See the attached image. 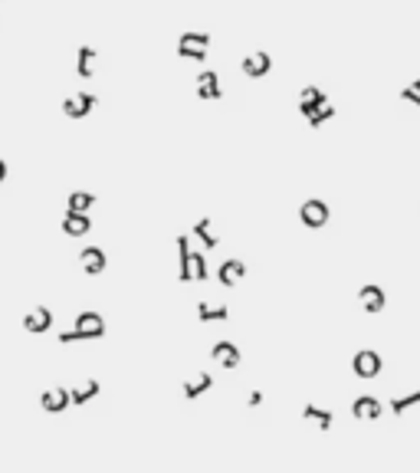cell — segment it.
Returning a JSON list of instances; mask_svg holds the SVG:
<instances>
[{
    "label": "cell",
    "mask_w": 420,
    "mask_h": 473,
    "mask_svg": "<svg viewBox=\"0 0 420 473\" xmlns=\"http://www.w3.org/2000/svg\"><path fill=\"white\" fill-rule=\"evenodd\" d=\"M105 336V319L99 312H79L76 325L69 332H60V345H73V342H86V338H102Z\"/></svg>",
    "instance_id": "obj_1"
},
{
    "label": "cell",
    "mask_w": 420,
    "mask_h": 473,
    "mask_svg": "<svg viewBox=\"0 0 420 473\" xmlns=\"http://www.w3.org/2000/svg\"><path fill=\"white\" fill-rule=\"evenodd\" d=\"M299 217H302V224L309 227V230H322V227L329 224L332 211H329V204H325L322 198H309L302 207H299Z\"/></svg>",
    "instance_id": "obj_2"
},
{
    "label": "cell",
    "mask_w": 420,
    "mask_h": 473,
    "mask_svg": "<svg viewBox=\"0 0 420 473\" xmlns=\"http://www.w3.org/2000/svg\"><path fill=\"white\" fill-rule=\"evenodd\" d=\"M351 372L358 375V378H378V375H381V355L371 352V349L355 352V359H351Z\"/></svg>",
    "instance_id": "obj_3"
},
{
    "label": "cell",
    "mask_w": 420,
    "mask_h": 473,
    "mask_svg": "<svg viewBox=\"0 0 420 473\" xmlns=\"http://www.w3.org/2000/svg\"><path fill=\"white\" fill-rule=\"evenodd\" d=\"M96 96L92 92H79V96H66L62 99V112L69 115V119H86L92 109H96Z\"/></svg>",
    "instance_id": "obj_4"
},
{
    "label": "cell",
    "mask_w": 420,
    "mask_h": 473,
    "mask_svg": "<svg viewBox=\"0 0 420 473\" xmlns=\"http://www.w3.org/2000/svg\"><path fill=\"white\" fill-rule=\"evenodd\" d=\"M79 266L86 270L89 276H99L105 266H109V257L102 247H82L79 250Z\"/></svg>",
    "instance_id": "obj_5"
},
{
    "label": "cell",
    "mask_w": 420,
    "mask_h": 473,
    "mask_svg": "<svg viewBox=\"0 0 420 473\" xmlns=\"http://www.w3.org/2000/svg\"><path fill=\"white\" fill-rule=\"evenodd\" d=\"M92 230V217L89 211H66L62 217V234L66 237H86Z\"/></svg>",
    "instance_id": "obj_6"
},
{
    "label": "cell",
    "mask_w": 420,
    "mask_h": 473,
    "mask_svg": "<svg viewBox=\"0 0 420 473\" xmlns=\"http://www.w3.org/2000/svg\"><path fill=\"white\" fill-rule=\"evenodd\" d=\"M24 329L26 332H33V336H43V332H50L53 329V312L46 306H37V309H30L24 316Z\"/></svg>",
    "instance_id": "obj_7"
},
{
    "label": "cell",
    "mask_w": 420,
    "mask_h": 473,
    "mask_svg": "<svg viewBox=\"0 0 420 473\" xmlns=\"http://www.w3.org/2000/svg\"><path fill=\"white\" fill-rule=\"evenodd\" d=\"M40 408L50 414H60L69 408V388H50V391H43L40 395Z\"/></svg>",
    "instance_id": "obj_8"
},
{
    "label": "cell",
    "mask_w": 420,
    "mask_h": 473,
    "mask_svg": "<svg viewBox=\"0 0 420 473\" xmlns=\"http://www.w3.org/2000/svg\"><path fill=\"white\" fill-rule=\"evenodd\" d=\"M210 359L217 361L220 368H230V372H234L236 365H240V349H236L234 342H217V345L210 349Z\"/></svg>",
    "instance_id": "obj_9"
},
{
    "label": "cell",
    "mask_w": 420,
    "mask_h": 473,
    "mask_svg": "<svg viewBox=\"0 0 420 473\" xmlns=\"http://www.w3.org/2000/svg\"><path fill=\"white\" fill-rule=\"evenodd\" d=\"M381 401L371 398V395H361V398H355V404H351V414L358 418V421H378L381 418Z\"/></svg>",
    "instance_id": "obj_10"
},
{
    "label": "cell",
    "mask_w": 420,
    "mask_h": 473,
    "mask_svg": "<svg viewBox=\"0 0 420 473\" xmlns=\"http://www.w3.org/2000/svg\"><path fill=\"white\" fill-rule=\"evenodd\" d=\"M198 96H200V99H210V102L223 99L220 76L213 73V69H207V73H200V76H198Z\"/></svg>",
    "instance_id": "obj_11"
},
{
    "label": "cell",
    "mask_w": 420,
    "mask_h": 473,
    "mask_svg": "<svg viewBox=\"0 0 420 473\" xmlns=\"http://www.w3.org/2000/svg\"><path fill=\"white\" fill-rule=\"evenodd\" d=\"M358 299H361V309L365 312H381L384 302H387V296H384L381 286H374V283H368V286L358 289Z\"/></svg>",
    "instance_id": "obj_12"
},
{
    "label": "cell",
    "mask_w": 420,
    "mask_h": 473,
    "mask_svg": "<svg viewBox=\"0 0 420 473\" xmlns=\"http://www.w3.org/2000/svg\"><path fill=\"white\" fill-rule=\"evenodd\" d=\"M247 276V263L243 260H227L220 266V273H217V280H220V286H227V289H234L236 286V280H243Z\"/></svg>",
    "instance_id": "obj_13"
},
{
    "label": "cell",
    "mask_w": 420,
    "mask_h": 473,
    "mask_svg": "<svg viewBox=\"0 0 420 473\" xmlns=\"http://www.w3.org/2000/svg\"><path fill=\"white\" fill-rule=\"evenodd\" d=\"M270 69H272V56H270V53H253V56H247V60H243V73H247L250 79H263Z\"/></svg>",
    "instance_id": "obj_14"
},
{
    "label": "cell",
    "mask_w": 420,
    "mask_h": 473,
    "mask_svg": "<svg viewBox=\"0 0 420 473\" xmlns=\"http://www.w3.org/2000/svg\"><path fill=\"white\" fill-rule=\"evenodd\" d=\"M322 102H329V96H325L322 89H315V86H306L302 92H299V112H302V115H312L322 105Z\"/></svg>",
    "instance_id": "obj_15"
},
{
    "label": "cell",
    "mask_w": 420,
    "mask_h": 473,
    "mask_svg": "<svg viewBox=\"0 0 420 473\" xmlns=\"http://www.w3.org/2000/svg\"><path fill=\"white\" fill-rule=\"evenodd\" d=\"M99 391H102V385L96 378H89V381H82L79 388H69V404H89Z\"/></svg>",
    "instance_id": "obj_16"
},
{
    "label": "cell",
    "mask_w": 420,
    "mask_h": 473,
    "mask_svg": "<svg viewBox=\"0 0 420 473\" xmlns=\"http://www.w3.org/2000/svg\"><path fill=\"white\" fill-rule=\"evenodd\" d=\"M210 388H213V378H210V372H204V375H198V378L184 381V398L194 401V398H200V395H207Z\"/></svg>",
    "instance_id": "obj_17"
},
{
    "label": "cell",
    "mask_w": 420,
    "mask_h": 473,
    "mask_svg": "<svg viewBox=\"0 0 420 473\" xmlns=\"http://www.w3.org/2000/svg\"><path fill=\"white\" fill-rule=\"evenodd\" d=\"M302 418H306V421H315L319 431H329L335 424V414L325 411V408H315V404H306V408H302Z\"/></svg>",
    "instance_id": "obj_18"
},
{
    "label": "cell",
    "mask_w": 420,
    "mask_h": 473,
    "mask_svg": "<svg viewBox=\"0 0 420 473\" xmlns=\"http://www.w3.org/2000/svg\"><path fill=\"white\" fill-rule=\"evenodd\" d=\"M76 73L82 76V79H92V73H96V50H92V46H79Z\"/></svg>",
    "instance_id": "obj_19"
},
{
    "label": "cell",
    "mask_w": 420,
    "mask_h": 473,
    "mask_svg": "<svg viewBox=\"0 0 420 473\" xmlns=\"http://www.w3.org/2000/svg\"><path fill=\"white\" fill-rule=\"evenodd\" d=\"M187 257H191V240H187V237H177V263H181L177 280H181V283H191V266H187Z\"/></svg>",
    "instance_id": "obj_20"
},
{
    "label": "cell",
    "mask_w": 420,
    "mask_h": 473,
    "mask_svg": "<svg viewBox=\"0 0 420 473\" xmlns=\"http://www.w3.org/2000/svg\"><path fill=\"white\" fill-rule=\"evenodd\" d=\"M92 204H96V194H92V191H73V194L66 198V211H92Z\"/></svg>",
    "instance_id": "obj_21"
},
{
    "label": "cell",
    "mask_w": 420,
    "mask_h": 473,
    "mask_svg": "<svg viewBox=\"0 0 420 473\" xmlns=\"http://www.w3.org/2000/svg\"><path fill=\"white\" fill-rule=\"evenodd\" d=\"M194 234H198V240L204 243L207 250H213V247H220V237L210 230V217H200L198 224H194Z\"/></svg>",
    "instance_id": "obj_22"
},
{
    "label": "cell",
    "mask_w": 420,
    "mask_h": 473,
    "mask_svg": "<svg viewBox=\"0 0 420 473\" xmlns=\"http://www.w3.org/2000/svg\"><path fill=\"white\" fill-rule=\"evenodd\" d=\"M198 319L200 322H227V319H230V309H227V306H213V309H210L207 302H200Z\"/></svg>",
    "instance_id": "obj_23"
},
{
    "label": "cell",
    "mask_w": 420,
    "mask_h": 473,
    "mask_svg": "<svg viewBox=\"0 0 420 473\" xmlns=\"http://www.w3.org/2000/svg\"><path fill=\"white\" fill-rule=\"evenodd\" d=\"M187 266H191V280H198V283L207 280V257H204V253H191V257H187Z\"/></svg>",
    "instance_id": "obj_24"
},
{
    "label": "cell",
    "mask_w": 420,
    "mask_h": 473,
    "mask_svg": "<svg viewBox=\"0 0 420 473\" xmlns=\"http://www.w3.org/2000/svg\"><path fill=\"white\" fill-rule=\"evenodd\" d=\"M177 56H181V60L204 62V60H207V46H194V43H177Z\"/></svg>",
    "instance_id": "obj_25"
},
{
    "label": "cell",
    "mask_w": 420,
    "mask_h": 473,
    "mask_svg": "<svg viewBox=\"0 0 420 473\" xmlns=\"http://www.w3.org/2000/svg\"><path fill=\"white\" fill-rule=\"evenodd\" d=\"M329 119H335L332 102H322V105H319V109H315V112H312V115H306V122H309L312 128H319V125H325V122H329Z\"/></svg>",
    "instance_id": "obj_26"
},
{
    "label": "cell",
    "mask_w": 420,
    "mask_h": 473,
    "mask_svg": "<svg viewBox=\"0 0 420 473\" xmlns=\"http://www.w3.org/2000/svg\"><path fill=\"white\" fill-rule=\"evenodd\" d=\"M414 404H420V388H417V391H410L408 398H394V401H391V411H394V414H404V411H410Z\"/></svg>",
    "instance_id": "obj_27"
},
{
    "label": "cell",
    "mask_w": 420,
    "mask_h": 473,
    "mask_svg": "<svg viewBox=\"0 0 420 473\" xmlns=\"http://www.w3.org/2000/svg\"><path fill=\"white\" fill-rule=\"evenodd\" d=\"M401 99H404V102H410V105H417V109H420V92H417V89H414V86H408V89H404V92H401Z\"/></svg>",
    "instance_id": "obj_28"
},
{
    "label": "cell",
    "mask_w": 420,
    "mask_h": 473,
    "mask_svg": "<svg viewBox=\"0 0 420 473\" xmlns=\"http://www.w3.org/2000/svg\"><path fill=\"white\" fill-rule=\"evenodd\" d=\"M263 404V391H250V408H260Z\"/></svg>",
    "instance_id": "obj_29"
},
{
    "label": "cell",
    "mask_w": 420,
    "mask_h": 473,
    "mask_svg": "<svg viewBox=\"0 0 420 473\" xmlns=\"http://www.w3.org/2000/svg\"><path fill=\"white\" fill-rule=\"evenodd\" d=\"M3 178H7V162L0 158V184H3Z\"/></svg>",
    "instance_id": "obj_30"
},
{
    "label": "cell",
    "mask_w": 420,
    "mask_h": 473,
    "mask_svg": "<svg viewBox=\"0 0 420 473\" xmlns=\"http://www.w3.org/2000/svg\"><path fill=\"white\" fill-rule=\"evenodd\" d=\"M410 86H414V89H417V92H420V79H414V83H410Z\"/></svg>",
    "instance_id": "obj_31"
}]
</instances>
